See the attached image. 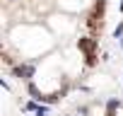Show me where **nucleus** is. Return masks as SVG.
<instances>
[{
  "label": "nucleus",
  "mask_w": 123,
  "mask_h": 116,
  "mask_svg": "<svg viewBox=\"0 0 123 116\" xmlns=\"http://www.w3.org/2000/svg\"><path fill=\"white\" fill-rule=\"evenodd\" d=\"M12 73H15L17 77H24V80H29V77H34V65H31V63H24V65H17Z\"/></svg>",
  "instance_id": "obj_1"
},
{
  "label": "nucleus",
  "mask_w": 123,
  "mask_h": 116,
  "mask_svg": "<svg viewBox=\"0 0 123 116\" xmlns=\"http://www.w3.org/2000/svg\"><path fill=\"white\" fill-rule=\"evenodd\" d=\"M46 114H48L46 106H39V109H36V116H46Z\"/></svg>",
  "instance_id": "obj_2"
},
{
  "label": "nucleus",
  "mask_w": 123,
  "mask_h": 116,
  "mask_svg": "<svg viewBox=\"0 0 123 116\" xmlns=\"http://www.w3.org/2000/svg\"><path fill=\"white\" fill-rule=\"evenodd\" d=\"M121 46H123V36H121Z\"/></svg>",
  "instance_id": "obj_3"
}]
</instances>
